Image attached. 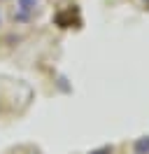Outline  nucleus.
<instances>
[{
	"label": "nucleus",
	"mask_w": 149,
	"mask_h": 154,
	"mask_svg": "<svg viewBox=\"0 0 149 154\" xmlns=\"http://www.w3.org/2000/svg\"><path fill=\"white\" fill-rule=\"evenodd\" d=\"M17 2H19V10L23 12V14H21V19H26L28 14L37 7V2H40V0H17Z\"/></svg>",
	"instance_id": "nucleus-1"
},
{
	"label": "nucleus",
	"mask_w": 149,
	"mask_h": 154,
	"mask_svg": "<svg viewBox=\"0 0 149 154\" xmlns=\"http://www.w3.org/2000/svg\"><path fill=\"white\" fill-rule=\"evenodd\" d=\"M135 154H149V138H140L135 143Z\"/></svg>",
	"instance_id": "nucleus-2"
},
{
	"label": "nucleus",
	"mask_w": 149,
	"mask_h": 154,
	"mask_svg": "<svg viewBox=\"0 0 149 154\" xmlns=\"http://www.w3.org/2000/svg\"><path fill=\"white\" fill-rule=\"evenodd\" d=\"M93 154H110V149L105 147V149H98V152H93Z\"/></svg>",
	"instance_id": "nucleus-3"
}]
</instances>
